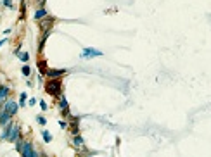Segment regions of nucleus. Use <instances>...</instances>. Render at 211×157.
I'll use <instances>...</instances> for the list:
<instances>
[{"label": "nucleus", "instance_id": "obj_12", "mask_svg": "<svg viewBox=\"0 0 211 157\" xmlns=\"http://www.w3.org/2000/svg\"><path fill=\"white\" fill-rule=\"evenodd\" d=\"M73 143H75V147H83V138L80 136V133H78V135H75V138H73Z\"/></svg>", "mask_w": 211, "mask_h": 157}, {"label": "nucleus", "instance_id": "obj_2", "mask_svg": "<svg viewBox=\"0 0 211 157\" xmlns=\"http://www.w3.org/2000/svg\"><path fill=\"white\" fill-rule=\"evenodd\" d=\"M2 111L7 112L11 118H14V116L17 114V102H14V100H4V104H2Z\"/></svg>", "mask_w": 211, "mask_h": 157}, {"label": "nucleus", "instance_id": "obj_16", "mask_svg": "<svg viewBox=\"0 0 211 157\" xmlns=\"http://www.w3.org/2000/svg\"><path fill=\"white\" fill-rule=\"evenodd\" d=\"M19 57L23 59V62H28V59H30V55H28V52H23V54H19Z\"/></svg>", "mask_w": 211, "mask_h": 157}, {"label": "nucleus", "instance_id": "obj_1", "mask_svg": "<svg viewBox=\"0 0 211 157\" xmlns=\"http://www.w3.org/2000/svg\"><path fill=\"white\" fill-rule=\"evenodd\" d=\"M23 157H37L38 154L35 152V148H33V142L30 140H24L21 145V152H19Z\"/></svg>", "mask_w": 211, "mask_h": 157}, {"label": "nucleus", "instance_id": "obj_9", "mask_svg": "<svg viewBox=\"0 0 211 157\" xmlns=\"http://www.w3.org/2000/svg\"><path fill=\"white\" fill-rule=\"evenodd\" d=\"M59 107L64 111V112H69V107H68V100H66V97L62 95V97L59 98Z\"/></svg>", "mask_w": 211, "mask_h": 157}, {"label": "nucleus", "instance_id": "obj_5", "mask_svg": "<svg viewBox=\"0 0 211 157\" xmlns=\"http://www.w3.org/2000/svg\"><path fill=\"white\" fill-rule=\"evenodd\" d=\"M19 131H21V128L17 125L12 126V131H11V135H9V138H7V142H16L19 138Z\"/></svg>", "mask_w": 211, "mask_h": 157}, {"label": "nucleus", "instance_id": "obj_10", "mask_svg": "<svg viewBox=\"0 0 211 157\" xmlns=\"http://www.w3.org/2000/svg\"><path fill=\"white\" fill-rule=\"evenodd\" d=\"M42 17H47V11H45V9H38V11L35 12V19H37V21H40Z\"/></svg>", "mask_w": 211, "mask_h": 157}, {"label": "nucleus", "instance_id": "obj_7", "mask_svg": "<svg viewBox=\"0 0 211 157\" xmlns=\"http://www.w3.org/2000/svg\"><path fill=\"white\" fill-rule=\"evenodd\" d=\"M66 71L64 69H59V71H47V76H49V80H54V78H61V76H64Z\"/></svg>", "mask_w": 211, "mask_h": 157}, {"label": "nucleus", "instance_id": "obj_15", "mask_svg": "<svg viewBox=\"0 0 211 157\" xmlns=\"http://www.w3.org/2000/svg\"><path fill=\"white\" fill-rule=\"evenodd\" d=\"M30 73H31V69H30V66H24V67H23V74H24V76L28 78V76H30Z\"/></svg>", "mask_w": 211, "mask_h": 157}, {"label": "nucleus", "instance_id": "obj_21", "mask_svg": "<svg viewBox=\"0 0 211 157\" xmlns=\"http://www.w3.org/2000/svg\"><path fill=\"white\" fill-rule=\"evenodd\" d=\"M4 43H5V40H0V47H2Z\"/></svg>", "mask_w": 211, "mask_h": 157}, {"label": "nucleus", "instance_id": "obj_18", "mask_svg": "<svg viewBox=\"0 0 211 157\" xmlns=\"http://www.w3.org/2000/svg\"><path fill=\"white\" fill-rule=\"evenodd\" d=\"M59 126L62 128V130H68V123H66V121H62V119L59 121Z\"/></svg>", "mask_w": 211, "mask_h": 157}, {"label": "nucleus", "instance_id": "obj_11", "mask_svg": "<svg viewBox=\"0 0 211 157\" xmlns=\"http://www.w3.org/2000/svg\"><path fill=\"white\" fill-rule=\"evenodd\" d=\"M42 138H44V142H45V143H50V142H52V135H50V133H49L47 130H44V131H42Z\"/></svg>", "mask_w": 211, "mask_h": 157}, {"label": "nucleus", "instance_id": "obj_19", "mask_svg": "<svg viewBox=\"0 0 211 157\" xmlns=\"http://www.w3.org/2000/svg\"><path fill=\"white\" fill-rule=\"evenodd\" d=\"M4 5H5V7H12V0H4Z\"/></svg>", "mask_w": 211, "mask_h": 157}, {"label": "nucleus", "instance_id": "obj_14", "mask_svg": "<svg viewBox=\"0 0 211 157\" xmlns=\"http://www.w3.org/2000/svg\"><path fill=\"white\" fill-rule=\"evenodd\" d=\"M37 123H38V125H42V126H44L45 123H47V119H45L44 116H38V118H37Z\"/></svg>", "mask_w": 211, "mask_h": 157}, {"label": "nucleus", "instance_id": "obj_6", "mask_svg": "<svg viewBox=\"0 0 211 157\" xmlns=\"http://www.w3.org/2000/svg\"><path fill=\"white\" fill-rule=\"evenodd\" d=\"M12 126H14V123H7V125H4V133H2V138L4 140H7L9 138V135H11V131H12Z\"/></svg>", "mask_w": 211, "mask_h": 157}, {"label": "nucleus", "instance_id": "obj_4", "mask_svg": "<svg viewBox=\"0 0 211 157\" xmlns=\"http://www.w3.org/2000/svg\"><path fill=\"white\" fill-rule=\"evenodd\" d=\"M59 85H61L59 80H55V81H49L45 90H47L49 93H52V95H57V93H59Z\"/></svg>", "mask_w": 211, "mask_h": 157}, {"label": "nucleus", "instance_id": "obj_13", "mask_svg": "<svg viewBox=\"0 0 211 157\" xmlns=\"http://www.w3.org/2000/svg\"><path fill=\"white\" fill-rule=\"evenodd\" d=\"M26 98H28V95L24 92L21 93V97H19V102H17V105H21V107H24L26 105Z\"/></svg>", "mask_w": 211, "mask_h": 157}, {"label": "nucleus", "instance_id": "obj_20", "mask_svg": "<svg viewBox=\"0 0 211 157\" xmlns=\"http://www.w3.org/2000/svg\"><path fill=\"white\" fill-rule=\"evenodd\" d=\"M26 104H30V105H35V104H37V100H35V98H30V102H26Z\"/></svg>", "mask_w": 211, "mask_h": 157}, {"label": "nucleus", "instance_id": "obj_8", "mask_svg": "<svg viewBox=\"0 0 211 157\" xmlns=\"http://www.w3.org/2000/svg\"><path fill=\"white\" fill-rule=\"evenodd\" d=\"M7 95H9V87L0 85V104H4V100L7 98Z\"/></svg>", "mask_w": 211, "mask_h": 157}, {"label": "nucleus", "instance_id": "obj_3", "mask_svg": "<svg viewBox=\"0 0 211 157\" xmlns=\"http://www.w3.org/2000/svg\"><path fill=\"white\" fill-rule=\"evenodd\" d=\"M100 55H102V52L95 49H83V52H81L83 59H93V57H100Z\"/></svg>", "mask_w": 211, "mask_h": 157}, {"label": "nucleus", "instance_id": "obj_17", "mask_svg": "<svg viewBox=\"0 0 211 157\" xmlns=\"http://www.w3.org/2000/svg\"><path fill=\"white\" fill-rule=\"evenodd\" d=\"M40 109H42V111H47V109H49V105H47V102H44V100H40Z\"/></svg>", "mask_w": 211, "mask_h": 157}]
</instances>
